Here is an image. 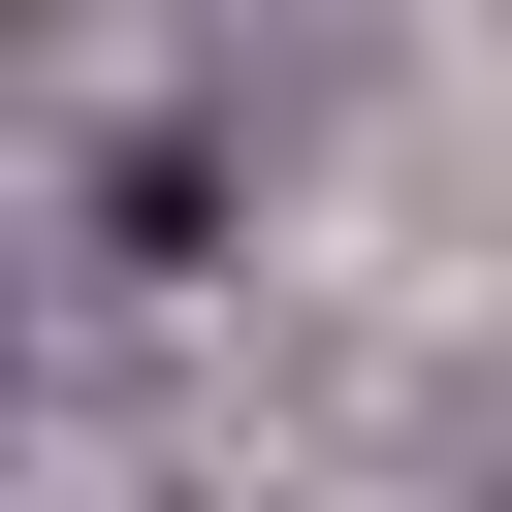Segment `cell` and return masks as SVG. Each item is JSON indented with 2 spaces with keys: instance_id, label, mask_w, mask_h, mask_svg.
Listing matches in <instances>:
<instances>
[]
</instances>
